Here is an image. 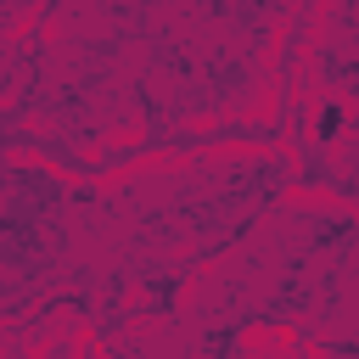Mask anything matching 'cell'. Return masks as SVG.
<instances>
[{
    "instance_id": "cell-1",
    "label": "cell",
    "mask_w": 359,
    "mask_h": 359,
    "mask_svg": "<svg viewBox=\"0 0 359 359\" xmlns=\"http://www.w3.org/2000/svg\"><path fill=\"white\" fill-rule=\"evenodd\" d=\"M337 129H342V107L331 101V107H320V112H314V135H320V140H331Z\"/></svg>"
}]
</instances>
